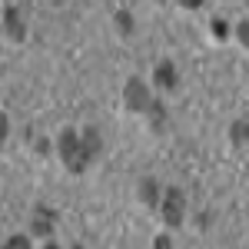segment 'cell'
<instances>
[{"instance_id":"ac0fdd59","label":"cell","mask_w":249,"mask_h":249,"mask_svg":"<svg viewBox=\"0 0 249 249\" xmlns=\"http://www.w3.org/2000/svg\"><path fill=\"white\" fill-rule=\"evenodd\" d=\"M156 3H170V0H156Z\"/></svg>"},{"instance_id":"4fadbf2b","label":"cell","mask_w":249,"mask_h":249,"mask_svg":"<svg viewBox=\"0 0 249 249\" xmlns=\"http://www.w3.org/2000/svg\"><path fill=\"white\" fill-rule=\"evenodd\" d=\"M236 40H239V43H243V47L249 50V17L236 23Z\"/></svg>"},{"instance_id":"5b68a950","label":"cell","mask_w":249,"mask_h":249,"mask_svg":"<svg viewBox=\"0 0 249 249\" xmlns=\"http://www.w3.org/2000/svg\"><path fill=\"white\" fill-rule=\"evenodd\" d=\"M53 230H57V210L53 206H37L34 219H30V232L37 239H47V236H53Z\"/></svg>"},{"instance_id":"9c48e42d","label":"cell","mask_w":249,"mask_h":249,"mask_svg":"<svg viewBox=\"0 0 249 249\" xmlns=\"http://www.w3.org/2000/svg\"><path fill=\"white\" fill-rule=\"evenodd\" d=\"M160 196H163V190L156 186V179H143V183H140V199H143L150 210L160 206Z\"/></svg>"},{"instance_id":"3957f363","label":"cell","mask_w":249,"mask_h":249,"mask_svg":"<svg viewBox=\"0 0 249 249\" xmlns=\"http://www.w3.org/2000/svg\"><path fill=\"white\" fill-rule=\"evenodd\" d=\"M150 103H153V87L143 77H130L123 83V107H126V113L143 116L150 110Z\"/></svg>"},{"instance_id":"277c9868","label":"cell","mask_w":249,"mask_h":249,"mask_svg":"<svg viewBox=\"0 0 249 249\" xmlns=\"http://www.w3.org/2000/svg\"><path fill=\"white\" fill-rule=\"evenodd\" d=\"M179 87V70H176V63L173 60H160L153 70V90L163 96H170L173 90Z\"/></svg>"},{"instance_id":"52a82bcc","label":"cell","mask_w":249,"mask_h":249,"mask_svg":"<svg viewBox=\"0 0 249 249\" xmlns=\"http://www.w3.org/2000/svg\"><path fill=\"white\" fill-rule=\"evenodd\" d=\"M143 120H146V123L153 126L156 133H160V130H163V126L170 123V110H166V103H163V96H153V103H150V110L143 113Z\"/></svg>"},{"instance_id":"ba28073f","label":"cell","mask_w":249,"mask_h":249,"mask_svg":"<svg viewBox=\"0 0 249 249\" xmlns=\"http://www.w3.org/2000/svg\"><path fill=\"white\" fill-rule=\"evenodd\" d=\"M230 143L236 150H246L249 146V120H232L230 123Z\"/></svg>"},{"instance_id":"8992f818","label":"cell","mask_w":249,"mask_h":249,"mask_svg":"<svg viewBox=\"0 0 249 249\" xmlns=\"http://www.w3.org/2000/svg\"><path fill=\"white\" fill-rule=\"evenodd\" d=\"M3 34L14 40V43H23L27 40V23H23V14L17 7H7L3 10Z\"/></svg>"},{"instance_id":"2e32d148","label":"cell","mask_w":249,"mask_h":249,"mask_svg":"<svg viewBox=\"0 0 249 249\" xmlns=\"http://www.w3.org/2000/svg\"><path fill=\"white\" fill-rule=\"evenodd\" d=\"M3 246H7V249H10V246H30V239H27V236H10Z\"/></svg>"},{"instance_id":"9a60e30c","label":"cell","mask_w":249,"mask_h":249,"mask_svg":"<svg viewBox=\"0 0 249 249\" xmlns=\"http://www.w3.org/2000/svg\"><path fill=\"white\" fill-rule=\"evenodd\" d=\"M176 3H179L183 10H199V7H203L206 0H176Z\"/></svg>"},{"instance_id":"5bb4252c","label":"cell","mask_w":249,"mask_h":249,"mask_svg":"<svg viewBox=\"0 0 249 249\" xmlns=\"http://www.w3.org/2000/svg\"><path fill=\"white\" fill-rule=\"evenodd\" d=\"M7 136H10V120H7V113L0 110V146L7 143Z\"/></svg>"},{"instance_id":"e0dca14e","label":"cell","mask_w":249,"mask_h":249,"mask_svg":"<svg viewBox=\"0 0 249 249\" xmlns=\"http://www.w3.org/2000/svg\"><path fill=\"white\" fill-rule=\"evenodd\" d=\"M156 246L166 249V246H173V239H170V236H160V239H156Z\"/></svg>"},{"instance_id":"30bf717a","label":"cell","mask_w":249,"mask_h":249,"mask_svg":"<svg viewBox=\"0 0 249 249\" xmlns=\"http://www.w3.org/2000/svg\"><path fill=\"white\" fill-rule=\"evenodd\" d=\"M80 136H83V146H87V153H90V156L96 160V156H100V146H103V140H100V130L87 126V130H83Z\"/></svg>"},{"instance_id":"7a4b0ae2","label":"cell","mask_w":249,"mask_h":249,"mask_svg":"<svg viewBox=\"0 0 249 249\" xmlns=\"http://www.w3.org/2000/svg\"><path fill=\"white\" fill-rule=\"evenodd\" d=\"M160 219L166 223V230H179L186 223V196L179 186H166L163 196H160Z\"/></svg>"},{"instance_id":"6da1fadb","label":"cell","mask_w":249,"mask_h":249,"mask_svg":"<svg viewBox=\"0 0 249 249\" xmlns=\"http://www.w3.org/2000/svg\"><path fill=\"white\" fill-rule=\"evenodd\" d=\"M57 156H60V163L73 173V176L87 173V170H90V163H93V156L87 153L83 136H80L77 130H63V133L57 136Z\"/></svg>"},{"instance_id":"8fae6325","label":"cell","mask_w":249,"mask_h":249,"mask_svg":"<svg viewBox=\"0 0 249 249\" xmlns=\"http://www.w3.org/2000/svg\"><path fill=\"white\" fill-rule=\"evenodd\" d=\"M116 27H120L123 34L133 30V17H130V10H116Z\"/></svg>"},{"instance_id":"7c38bea8","label":"cell","mask_w":249,"mask_h":249,"mask_svg":"<svg viewBox=\"0 0 249 249\" xmlns=\"http://www.w3.org/2000/svg\"><path fill=\"white\" fill-rule=\"evenodd\" d=\"M210 30H213V37H216V40H226V37L232 34V30H230V23H226V20H213V27H210Z\"/></svg>"}]
</instances>
